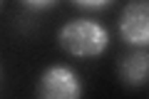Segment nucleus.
<instances>
[{
	"mask_svg": "<svg viewBox=\"0 0 149 99\" xmlns=\"http://www.w3.org/2000/svg\"><path fill=\"white\" fill-rule=\"evenodd\" d=\"M119 74H122L124 84H129V87H142V84H147V74H149V57L147 52H132L127 55V57L119 62Z\"/></svg>",
	"mask_w": 149,
	"mask_h": 99,
	"instance_id": "4",
	"label": "nucleus"
},
{
	"mask_svg": "<svg viewBox=\"0 0 149 99\" xmlns=\"http://www.w3.org/2000/svg\"><path fill=\"white\" fill-rule=\"evenodd\" d=\"M27 8H32V10H45V8H52L57 0H22Z\"/></svg>",
	"mask_w": 149,
	"mask_h": 99,
	"instance_id": "6",
	"label": "nucleus"
},
{
	"mask_svg": "<svg viewBox=\"0 0 149 99\" xmlns=\"http://www.w3.org/2000/svg\"><path fill=\"white\" fill-rule=\"evenodd\" d=\"M57 40L65 52L74 55V57H97L109 45V32L100 22L80 17V20L65 22L57 32Z\"/></svg>",
	"mask_w": 149,
	"mask_h": 99,
	"instance_id": "1",
	"label": "nucleus"
},
{
	"mask_svg": "<svg viewBox=\"0 0 149 99\" xmlns=\"http://www.w3.org/2000/svg\"><path fill=\"white\" fill-rule=\"evenodd\" d=\"M119 32L134 47H144L149 42V5H147V0H129V5L122 10Z\"/></svg>",
	"mask_w": 149,
	"mask_h": 99,
	"instance_id": "3",
	"label": "nucleus"
},
{
	"mask_svg": "<svg viewBox=\"0 0 149 99\" xmlns=\"http://www.w3.org/2000/svg\"><path fill=\"white\" fill-rule=\"evenodd\" d=\"M37 94L42 99H74L82 94V82L70 67H47L37 82Z\"/></svg>",
	"mask_w": 149,
	"mask_h": 99,
	"instance_id": "2",
	"label": "nucleus"
},
{
	"mask_svg": "<svg viewBox=\"0 0 149 99\" xmlns=\"http://www.w3.org/2000/svg\"><path fill=\"white\" fill-rule=\"evenodd\" d=\"M74 5H80V8H90V10H97V8H104L109 5L112 0H72Z\"/></svg>",
	"mask_w": 149,
	"mask_h": 99,
	"instance_id": "5",
	"label": "nucleus"
}]
</instances>
